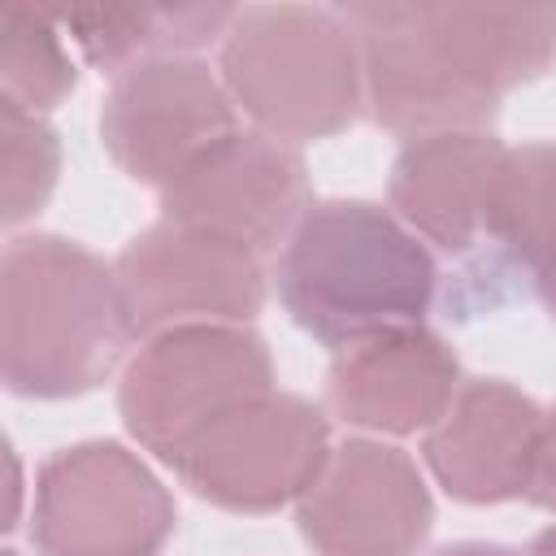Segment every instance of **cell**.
<instances>
[{
	"mask_svg": "<svg viewBox=\"0 0 556 556\" xmlns=\"http://www.w3.org/2000/svg\"><path fill=\"white\" fill-rule=\"evenodd\" d=\"M287 317L326 348L421 326L439 295L430 248L382 204L317 200L278 252Z\"/></svg>",
	"mask_w": 556,
	"mask_h": 556,
	"instance_id": "obj_1",
	"label": "cell"
},
{
	"mask_svg": "<svg viewBox=\"0 0 556 556\" xmlns=\"http://www.w3.org/2000/svg\"><path fill=\"white\" fill-rule=\"evenodd\" d=\"M130 343L113 265L61 235H17L0 261L4 387L65 400L100 387Z\"/></svg>",
	"mask_w": 556,
	"mask_h": 556,
	"instance_id": "obj_2",
	"label": "cell"
},
{
	"mask_svg": "<svg viewBox=\"0 0 556 556\" xmlns=\"http://www.w3.org/2000/svg\"><path fill=\"white\" fill-rule=\"evenodd\" d=\"M217 74L235 109L282 143L339 135L365 104L361 48L343 9H239L222 39Z\"/></svg>",
	"mask_w": 556,
	"mask_h": 556,
	"instance_id": "obj_3",
	"label": "cell"
},
{
	"mask_svg": "<svg viewBox=\"0 0 556 556\" xmlns=\"http://www.w3.org/2000/svg\"><path fill=\"white\" fill-rule=\"evenodd\" d=\"M274 391V361L248 326H174L143 339L117 382V408L135 443L165 465L213 421Z\"/></svg>",
	"mask_w": 556,
	"mask_h": 556,
	"instance_id": "obj_4",
	"label": "cell"
},
{
	"mask_svg": "<svg viewBox=\"0 0 556 556\" xmlns=\"http://www.w3.org/2000/svg\"><path fill=\"white\" fill-rule=\"evenodd\" d=\"M169 534L174 495L122 443H74L39 465L30 539L43 556H156Z\"/></svg>",
	"mask_w": 556,
	"mask_h": 556,
	"instance_id": "obj_5",
	"label": "cell"
},
{
	"mask_svg": "<svg viewBox=\"0 0 556 556\" xmlns=\"http://www.w3.org/2000/svg\"><path fill=\"white\" fill-rule=\"evenodd\" d=\"M113 278L130 339L174 326H243L265 304L261 252L165 217L117 252Z\"/></svg>",
	"mask_w": 556,
	"mask_h": 556,
	"instance_id": "obj_6",
	"label": "cell"
},
{
	"mask_svg": "<svg viewBox=\"0 0 556 556\" xmlns=\"http://www.w3.org/2000/svg\"><path fill=\"white\" fill-rule=\"evenodd\" d=\"M330 456V421L317 404L265 391L195 434L169 465L208 504L269 513L300 500Z\"/></svg>",
	"mask_w": 556,
	"mask_h": 556,
	"instance_id": "obj_7",
	"label": "cell"
},
{
	"mask_svg": "<svg viewBox=\"0 0 556 556\" xmlns=\"http://www.w3.org/2000/svg\"><path fill=\"white\" fill-rule=\"evenodd\" d=\"M235 130L239 109L222 74L195 56H152L122 70L100 109V143L113 165L156 191Z\"/></svg>",
	"mask_w": 556,
	"mask_h": 556,
	"instance_id": "obj_8",
	"label": "cell"
},
{
	"mask_svg": "<svg viewBox=\"0 0 556 556\" xmlns=\"http://www.w3.org/2000/svg\"><path fill=\"white\" fill-rule=\"evenodd\" d=\"M295 521L317 556H413L430 534L434 504L400 447L348 439L295 500Z\"/></svg>",
	"mask_w": 556,
	"mask_h": 556,
	"instance_id": "obj_9",
	"label": "cell"
},
{
	"mask_svg": "<svg viewBox=\"0 0 556 556\" xmlns=\"http://www.w3.org/2000/svg\"><path fill=\"white\" fill-rule=\"evenodd\" d=\"M308 174L291 143L261 130H235L161 187V217L274 252L308 213Z\"/></svg>",
	"mask_w": 556,
	"mask_h": 556,
	"instance_id": "obj_10",
	"label": "cell"
},
{
	"mask_svg": "<svg viewBox=\"0 0 556 556\" xmlns=\"http://www.w3.org/2000/svg\"><path fill=\"white\" fill-rule=\"evenodd\" d=\"M356 48H361V83L369 117L404 139L447 135V130H482L495 109L473 100L430 52L426 35L413 22L408 0H374L343 9Z\"/></svg>",
	"mask_w": 556,
	"mask_h": 556,
	"instance_id": "obj_11",
	"label": "cell"
},
{
	"mask_svg": "<svg viewBox=\"0 0 556 556\" xmlns=\"http://www.w3.org/2000/svg\"><path fill=\"white\" fill-rule=\"evenodd\" d=\"M543 408L500 378H469L426 430V465L452 500L500 504L526 495Z\"/></svg>",
	"mask_w": 556,
	"mask_h": 556,
	"instance_id": "obj_12",
	"label": "cell"
},
{
	"mask_svg": "<svg viewBox=\"0 0 556 556\" xmlns=\"http://www.w3.org/2000/svg\"><path fill=\"white\" fill-rule=\"evenodd\" d=\"M456 391V356L426 326L343 348L326 374V408L348 426L378 434L430 430L447 413Z\"/></svg>",
	"mask_w": 556,
	"mask_h": 556,
	"instance_id": "obj_13",
	"label": "cell"
},
{
	"mask_svg": "<svg viewBox=\"0 0 556 556\" xmlns=\"http://www.w3.org/2000/svg\"><path fill=\"white\" fill-rule=\"evenodd\" d=\"M504 156L508 148L486 130L408 139L391 165V213L417 239L465 256L486 243Z\"/></svg>",
	"mask_w": 556,
	"mask_h": 556,
	"instance_id": "obj_14",
	"label": "cell"
},
{
	"mask_svg": "<svg viewBox=\"0 0 556 556\" xmlns=\"http://www.w3.org/2000/svg\"><path fill=\"white\" fill-rule=\"evenodd\" d=\"M413 22L443 70L486 109H500V96L547 74L556 61V9L413 0Z\"/></svg>",
	"mask_w": 556,
	"mask_h": 556,
	"instance_id": "obj_15",
	"label": "cell"
},
{
	"mask_svg": "<svg viewBox=\"0 0 556 556\" xmlns=\"http://www.w3.org/2000/svg\"><path fill=\"white\" fill-rule=\"evenodd\" d=\"M482 248L491 274L530 287L556 321V143L508 148Z\"/></svg>",
	"mask_w": 556,
	"mask_h": 556,
	"instance_id": "obj_16",
	"label": "cell"
},
{
	"mask_svg": "<svg viewBox=\"0 0 556 556\" xmlns=\"http://www.w3.org/2000/svg\"><path fill=\"white\" fill-rule=\"evenodd\" d=\"M239 9L230 4H70L52 9L56 26L83 48L96 70L113 78L152 56H191L226 39Z\"/></svg>",
	"mask_w": 556,
	"mask_h": 556,
	"instance_id": "obj_17",
	"label": "cell"
},
{
	"mask_svg": "<svg viewBox=\"0 0 556 556\" xmlns=\"http://www.w3.org/2000/svg\"><path fill=\"white\" fill-rule=\"evenodd\" d=\"M74 83L78 74L52 9L0 4V100L43 117L74 91Z\"/></svg>",
	"mask_w": 556,
	"mask_h": 556,
	"instance_id": "obj_18",
	"label": "cell"
},
{
	"mask_svg": "<svg viewBox=\"0 0 556 556\" xmlns=\"http://www.w3.org/2000/svg\"><path fill=\"white\" fill-rule=\"evenodd\" d=\"M0 169H4V222L17 226L35 217L61 174L56 130L9 100H0Z\"/></svg>",
	"mask_w": 556,
	"mask_h": 556,
	"instance_id": "obj_19",
	"label": "cell"
},
{
	"mask_svg": "<svg viewBox=\"0 0 556 556\" xmlns=\"http://www.w3.org/2000/svg\"><path fill=\"white\" fill-rule=\"evenodd\" d=\"M526 500H534V504H543V508L556 513V408L543 413L539 443H534V460H530Z\"/></svg>",
	"mask_w": 556,
	"mask_h": 556,
	"instance_id": "obj_20",
	"label": "cell"
},
{
	"mask_svg": "<svg viewBox=\"0 0 556 556\" xmlns=\"http://www.w3.org/2000/svg\"><path fill=\"white\" fill-rule=\"evenodd\" d=\"M434 556H517V552H508L500 543H452V547H443Z\"/></svg>",
	"mask_w": 556,
	"mask_h": 556,
	"instance_id": "obj_21",
	"label": "cell"
},
{
	"mask_svg": "<svg viewBox=\"0 0 556 556\" xmlns=\"http://www.w3.org/2000/svg\"><path fill=\"white\" fill-rule=\"evenodd\" d=\"M530 556H556V526H547V530H543V534L534 539Z\"/></svg>",
	"mask_w": 556,
	"mask_h": 556,
	"instance_id": "obj_22",
	"label": "cell"
},
{
	"mask_svg": "<svg viewBox=\"0 0 556 556\" xmlns=\"http://www.w3.org/2000/svg\"><path fill=\"white\" fill-rule=\"evenodd\" d=\"M4 556H17V552H4Z\"/></svg>",
	"mask_w": 556,
	"mask_h": 556,
	"instance_id": "obj_23",
	"label": "cell"
}]
</instances>
